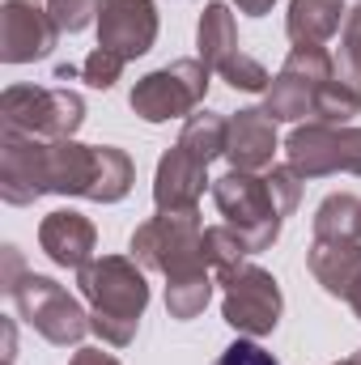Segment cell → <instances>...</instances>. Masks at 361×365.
I'll list each match as a JSON object with an SVG mask.
<instances>
[{
  "label": "cell",
  "mask_w": 361,
  "mask_h": 365,
  "mask_svg": "<svg viewBox=\"0 0 361 365\" xmlns=\"http://www.w3.org/2000/svg\"><path fill=\"white\" fill-rule=\"evenodd\" d=\"M98 179V145L81 140H39L0 128V200L26 208L43 195L90 200Z\"/></svg>",
  "instance_id": "1"
},
{
  "label": "cell",
  "mask_w": 361,
  "mask_h": 365,
  "mask_svg": "<svg viewBox=\"0 0 361 365\" xmlns=\"http://www.w3.org/2000/svg\"><path fill=\"white\" fill-rule=\"evenodd\" d=\"M77 289L90 306V331L106 349H128L136 340L141 314L149 306V280L132 255H93L77 272Z\"/></svg>",
  "instance_id": "2"
},
{
  "label": "cell",
  "mask_w": 361,
  "mask_h": 365,
  "mask_svg": "<svg viewBox=\"0 0 361 365\" xmlns=\"http://www.w3.org/2000/svg\"><path fill=\"white\" fill-rule=\"evenodd\" d=\"M204 221L200 208L187 212H158L149 221H141L128 238V255L145 268V272H162L166 284L171 280H187V276H204L208 255H204Z\"/></svg>",
  "instance_id": "3"
},
{
  "label": "cell",
  "mask_w": 361,
  "mask_h": 365,
  "mask_svg": "<svg viewBox=\"0 0 361 365\" xmlns=\"http://www.w3.org/2000/svg\"><path fill=\"white\" fill-rule=\"evenodd\" d=\"M86 123V98L68 86H9L0 93V128L39 140H73Z\"/></svg>",
  "instance_id": "4"
},
{
  "label": "cell",
  "mask_w": 361,
  "mask_h": 365,
  "mask_svg": "<svg viewBox=\"0 0 361 365\" xmlns=\"http://www.w3.org/2000/svg\"><path fill=\"white\" fill-rule=\"evenodd\" d=\"M213 204H217V212L225 217V225L238 230V238L247 242L251 255L268 251L272 242L280 238L285 212L276 208V195H272L268 175L230 170V175L213 179Z\"/></svg>",
  "instance_id": "5"
},
{
  "label": "cell",
  "mask_w": 361,
  "mask_h": 365,
  "mask_svg": "<svg viewBox=\"0 0 361 365\" xmlns=\"http://www.w3.org/2000/svg\"><path fill=\"white\" fill-rule=\"evenodd\" d=\"M208 86H213V68L200 56H191V60H175L166 68L145 73L128 93V106L145 123H171V119L195 115L208 98Z\"/></svg>",
  "instance_id": "6"
},
{
  "label": "cell",
  "mask_w": 361,
  "mask_h": 365,
  "mask_svg": "<svg viewBox=\"0 0 361 365\" xmlns=\"http://www.w3.org/2000/svg\"><path fill=\"white\" fill-rule=\"evenodd\" d=\"M332 77H336V56H327V47L293 43L280 73L264 90V115L272 123H302V119L310 123L315 119V98Z\"/></svg>",
  "instance_id": "7"
},
{
  "label": "cell",
  "mask_w": 361,
  "mask_h": 365,
  "mask_svg": "<svg viewBox=\"0 0 361 365\" xmlns=\"http://www.w3.org/2000/svg\"><path fill=\"white\" fill-rule=\"evenodd\" d=\"M13 306H17V319H26V327H34L47 344L56 349H68V344H81L90 336V310L51 276L26 272L17 280V289L9 293Z\"/></svg>",
  "instance_id": "8"
},
{
  "label": "cell",
  "mask_w": 361,
  "mask_h": 365,
  "mask_svg": "<svg viewBox=\"0 0 361 365\" xmlns=\"http://www.w3.org/2000/svg\"><path fill=\"white\" fill-rule=\"evenodd\" d=\"M217 284H221V319L247 336V340H264L276 331L280 323V310H285V297H280V284L268 268L243 259L225 272H217Z\"/></svg>",
  "instance_id": "9"
},
{
  "label": "cell",
  "mask_w": 361,
  "mask_h": 365,
  "mask_svg": "<svg viewBox=\"0 0 361 365\" xmlns=\"http://www.w3.org/2000/svg\"><path fill=\"white\" fill-rule=\"evenodd\" d=\"M285 162L302 179L361 175V128L357 123H298L285 140Z\"/></svg>",
  "instance_id": "10"
},
{
  "label": "cell",
  "mask_w": 361,
  "mask_h": 365,
  "mask_svg": "<svg viewBox=\"0 0 361 365\" xmlns=\"http://www.w3.org/2000/svg\"><path fill=\"white\" fill-rule=\"evenodd\" d=\"M60 43L56 17L39 0H4L0 4V60L4 64H34L47 60Z\"/></svg>",
  "instance_id": "11"
},
{
  "label": "cell",
  "mask_w": 361,
  "mask_h": 365,
  "mask_svg": "<svg viewBox=\"0 0 361 365\" xmlns=\"http://www.w3.org/2000/svg\"><path fill=\"white\" fill-rule=\"evenodd\" d=\"M158 4L153 0H102L98 4V47L123 56V60H141L153 51L158 43Z\"/></svg>",
  "instance_id": "12"
},
{
  "label": "cell",
  "mask_w": 361,
  "mask_h": 365,
  "mask_svg": "<svg viewBox=\"0 0 361 365\" xmlns=\"http://www.w3.org/2000/svg\"><path fill=\"white\" fill-rule=\"evenodd\" d=\"M204 191H213L208 166L195 162L183 145L166 149L162 162H158V175H153V204H158V212H187V208H200Z\"/></svg>",
  "instance_id": "13"
},
{
  "label": "cell",
  "mask_w": 361,
  "mask_h": 365,
  "mask_svg": "<svg viewBox=\"0 0 361 365\" xmlns=\"http://www.w3.org/2000/svg\"><path fill=\"white\" fill-rule=\"evenodd\" d=\"M39 247L56 268L81 272L93 259V251H98V230L77 208H56V212H47L39 221Z\"/></svg>",
  "instance_id": "14"
},
{
  "label": "cell",
  "mask_w": 361,
  "mask_h": 365,
  "mask_svg": "<svg viewBox=\"0 0 361 365\" xmlns=\"http://www.w3.org/2000/svg\"><path fill=\"white\" fill-rule=\"evenodd\" d=\"M276 123L264 115V106H243L238 115H230V140H225V158H230V170H255L264 175L276 162Z\"/></svg>",
  "instance_id": "15"
},
{
  "label": "cell",
  "mask_w": 361,
  "mask_h": 365,
  "mask_svg": "<svg viewBox=\"0 0 361 365\" xmlns=\"http://www.w3.org/2000/svg\"><path fill=\"white\" fill-rule=\"evenodd\" d=\"M306 268L327 297L349 302L353 284L361 280V238H315L306 251Z\"/></svg>",
  "instance_id": "16"
},
{
  "label": "cell",
  "mask_w": 361,
  "mask_h": 365,
  "mask_svg": "<svg viewBox=\"0 0 361 365\" xmlns=\"http://www.w3.org/2000/svg\"><path fill=\"white\" fill-rule=\"evenodd\" d=\"M349 17V4L345 0H289V13H285V34L293 43H327Z\"/></svg>",
  "instance_id": "17"
},
{
  "label": "cell",
  "mask_w": 361,
  "mask_h": 365,
  "mask_svg": "<svg viewBox=\"0 0 361 365\" xmlns=\"http://www.w3.org/2000/svg\"><path fill=\"white\" fill-rule=\"evenodd\" d=\"M195 51L200 60L217 73L230 56H238V26H234V13L230 4L221 0H208L200 9V21H195Z\"/></svg>",
  "instance_id": "18"
},
{
  "label": "cell",
  "mask_w": 361,
  "mask_h": 365,
  "mask_svg": "<svg viewBox=\"0 0 361 365\" xmlns=\"http://www.w3.org/2000/svg\"><path fill=\"white\" fill-rule=\"evenodd\" d=\"M225 140H230V119L200 106L195 115L183 119V132H179V145L204 166H213L217 158H225Z\"/></svg>",
  "instance_id": "19"
},
{
  "label": "cell",
  "mask_w": 361,
  "mask_h": 365,
  "mask_svg": "<svg viewBox=\"0 0 361 365\" xmlns=\"http://www.w3.org/2000/svg\"><path fill=\"white\" fill-rule=\"evenodd\" d=\"M136 182V166L123 149L115 145H98V179H93L90 200L93 204H119Z\"/></svg>",
  "instance_id": "20"
},
{
  "label": "cell",
  "mask_w": 361,
  "mask_h": 365,
  "mask_svg": "<svg viewBox=\"0 0 361 365\" xmlns=\"http://www.w3.org/2000/svg\"><path fill=\"white\" fill-rule=\"evenodd\" d=\"M310 225H315V238H361V200L353 191H332L315 208Z\"/></svg>",
  "instance_id": "21"
},
{
  "label": "cell",
  "mask_w": 361,
  "mask_h": 365,
  "mask_svg": "<svg viewBox=\"0 0 361 365\" xmlns=\"http://www.w3.org/2000/svg\"><path fill=\"white\" fill-rule=\"evenodd\" d=\"M213 272L204 276H187V280H171L166 284V314L171 319H179V323H191V319H200L204 314V306H208V297H213Z\"/></svg>",
  "instance_id": "22"
},
{
  "label": "cell",
  "mask_w": 361,
  "mask_h": 365,
  "mask_svg": "<svg viewBox=\"0 0 361 365\" xmlns=\"http://www.w3.org/2000/svg\"><path fill=\"white\" fill-rule=\"evenodd\" d=\"M361 115V90L345 77H332L315 98V119L310 123H353Z\"/></svg>",
  "instance_id": "23"
},
{
  "label": "cell",
  "mask_w": 361,
  "mask_h": 365,
  "mask_svg": "<svg viewBox=\"0 0 361 365\" xmlns=\"http://www.w3.org/2000/svg\"><path fill=\"white\" fill-rule=\"evenodd\" d=\"M204 255H208V268H213V276L225 272V268H234V264H243V259H251L247 242H243V238H238V230H230L225 221L204 230Z\"/></svg>",
  "instance_id": "24"
},
{
  "label": "cell",
  "mask_w": 361,
  "mask_h": 365,
  "mask_svg": "<svg viewBox=\"0 0 361 365\" xmlns=\"http://www.w3.org/2000/svg\"><path fill=\"white\" fill-rule=\"evenodd\" d=\"M336 77H345L349 86H357V90H361V0L349 9V17H345V26H340Z\"/></svg>",
  "instance_id": "25"
},
{
  "label": "cell",
  "mask_w": 361,
  "mask_h": 365,
  "mask_svg": "<svg viewBox=\"0 0 361 365\" xmlns=\"http://www.w3.org/2000/svg\"><path fill=\"white\" fill-rule=\"evenodd\" d=\"M217 77L230 86V90H243V93H264L272 86L268 68L255 60V56H247V51H238V56H230L221 68H217Z\"/></svg>",
  "instance_id": "26"
},
{
  "label": "cell",
  "mask_w": 361,
  "mask_h": 365,
  "mask_svg": "<svg viewBox=\"0 0 361 365\" xmlns=\"http://www.w3.org/2000/svg\"><path fill=\"white\" fill-rule=\"evenodd\" d=\"M39 4L56 17L60 34H81L86 26H98V4L102 0H39Z\"/></svg>",
  "instance_id": "27"
},
{
  "label": "cell",
  "mask_w": 361,
  "mask_h": 365,
  "mask_svg": "<svg viewBox=\"0 0 361 365\" xmlns=\"http://www.w3.org/2000/svg\"><path fill=\"white\" fill-rule=\"evenodd\" d=\"M123 68H128L123 56H115V51H106V47H93L90 56L81 60V81H86L90 90H111V86L123 77Z\"/></svg>",
  "instance_id": "28"
},
{
  "label": "cell",
  "mask_w": 361,
  "mask_h": 365,
  "mask_svg": "<svg viewBox=\"0 0 361 365\" xmlns=\"http://www.w3.org/2000/svg\"><path fill=\"white\" fill-rule=\"evenodd\" d=\"M268 175V182H272V195H276V208L289 217V212H298V204H302V175L285 162V166H272V170H264Z\"/></svg>",
  "instance_id": "29"
},
{
  "label": "cell",
  "mask_w": 361,
  "mask_h": 365,
  "mask_svg": "<svg viewBox=\"0 0 361 365\" xmlns=\"http://www.w3.org/2000/svg\"><path fill=\"white\" fill-rule=\"evenodd\" d=\"M213 365H280V361L272 357L260 340H247V336H238L234 344H225V349H221V357H217Z\"/></svg>",
  "instance_id": "30"
},
{
  "label": "cell",
  "mask_w": 361,
  "mask_h": 365,
  "mask_svg": "<svg viewBox=\"0 0 361 365\" xmlns=\"http://www.w3.org/2000/svg\"><path fill=\"white\" fill-rule=\"evenodd\" d=\"M21 276H26V268H21V251H17V247H4V272H0V289H4V293H13Z\"/></svg>",
  "instance_id": "31"
},
{
  "label": "cell",
  "mask_w": 361,
  "mask_h": 365,
  "mask_svg": "<svg viewBox=\"0 0 361 365\" xmlns=\"http://www.w3.org/2000/svg\"><path fill=\"white\" fill-rule=\"evenodd\" d=\"M68 365H119L115 353H102V349H77Z\"/></svg>",
  "instance_id": "32"
},
{
  "label": "cell",
  "mask_w": 361,
  "mask_h": 365,
  "mask_svg": "<svg viewBox=\"0 0 361 365\" xmlns=\"http://www.w3.org/2000/svg\"><path fill=\"white\" fill-rule=\"evenodd\" d=\"M272 4H276V0H234V9L247 13V17H268Z\"/></svg>",
  "instance_id": "33"
},
{
  "label": "cell",
  "mask_w": 361,
  "mask_h": 365,
  "mask_svg": "<svg viewBox=\"0 0 361 365\" xmlns=\"http://www.w3.org/2000/svg\"><path fill=\"white\" fill-rule=\"evenodd\" d=\"M0 331H4V361H13V353H17V340H13V323L4 319V327H0Z\"/></svg>",
  "instance_id": "34"
},
{
  "label": "cell",
  "mask_w": 361,
  "mask_h": 365,
  "mask_svg": "<svg viewBox=\"0 0 361 365\" xmlns=\"http://www.w3.org/2000/svg\"><path fill=\"white\" fill-rule=\"evenodd\" d=\"M349 310L357 314V323H361V280L353 284V293H349Z\"/></svg>",
  "instance_id": "35"
},
{
  "label": "cell",
  "mask_w": 361,
  "mask_h": 365,
  "mask_svg": "<svg viewBox=\"0 0 361 365\" xmlns=\"http://www.w3.org/2000/svg\"><path fill=\"white\" fill-rule=\"evenodd\" d=\"M336 365H361V349H357V353H349L345 361H336Z\"/></svg>",
  "instance_id": "36"
},
{
  "label": "cell",
  "mask_w": 361,
  "mask_h": 365,
  "mask_svg": "<svg viewBox=\"0 0 361 365\" xmlns=\"http://www.w3.org/2000/svg\"><path fill=\"white\" fill-rule=\"evenodd\" d=\"M4 365H13V361H4Z\"/></svg>",
  "instance_id": "37"
}]
</instances>
